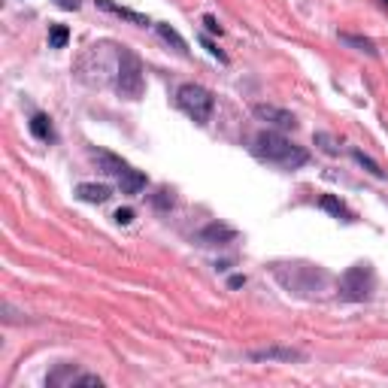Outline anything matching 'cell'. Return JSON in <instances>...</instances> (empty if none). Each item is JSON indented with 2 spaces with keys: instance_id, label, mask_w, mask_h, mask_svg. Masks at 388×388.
<instances>
[{
  "instance_id": "obj_1",
  "label": "cell",
  "mask_w": 388,
  "mask_h": 388,
  "mask_svg": "<svg viewBox=\"0 0 388 388\" xmlns=\"http://www.w3.org/2000/svg\"><path fill=\"white\" fill-rule=\"evenodd\" d=\"M252 152H255V158H261V161L276 164V167H289V170L303 167L310 161V152H306L303 146L291 143L289 136H282L279 131H261L252 140Z\"/></svg>"
},
{
  "instance_id": "obj_2",
  "label": "cell",
  "mask_w": 388,
  "mask_h": 388,
  "mask_svg": "<svg viewBox=\"0 0 388 388\" xmlns=\"http://www.w3.org/2000/svg\"><path fill=\"white\" fill-rule=\"evenodd\" d=\"M95 161L100 164V170H104L107 176H112L119 182V188H122V194H140L143 188H146V173H140V170H134L124 158H119V155H112V152H104V149H97L95 152Z\"/></svg>"
},
{
  "instance_id": "obj_3",
  "label": "cell",
  "mask_w": 388,
  "mask_h": 388,
  "mask_svg": "<svg viewBox=\"0 0 388 388\" xmlns=\"http://www.w3.org/2000/svg\"><path fill=\"white\" fill-rule=\"evenodd\" d=\"M176 107L185 112L191 122L207 124L210 116H212L215 97H212L203 85H198V82H185V85H179V91H176Z\"/></svg>"
},
{
  "instance_id": "obj_4",
  "label": "cell",
  "mask_w": 388,
  "mask_h": 388,
  "mask_svg": "<svg viewBox=\"0 0 388 388\" xmlns=\"http://www.w3.org/2000/svg\"><path fill=\"white\" fill-rule=\"evenodd\" d=\"M116 91L122 97L136 100L143 95V64L131 49H119V76H116Z\"/></svg>"
},
{
  "instance_id": "obj_5",
  "label": "cell",
  "mask_w": 388,
  "mask_h": 388,
  "mask_svg": "<svg viewBox=\"0 0 388 388\" xmlns=\"http://www.w3.org/2000/svg\"><path fill=\"white\" fill-rule=\"evenodd\" d=\"M340 289L349 301H364L367 294L373 291V270L370 264H355L343 273V279H340Z\"/></svg>"
},
{
  "instance_id": "obj_6",
  "label": "cell",
  "mask_w": 388,
  "mask_h": 388,
  "mask_svg": "<svg viewBox=\"0 0 388 388\" xmlns=\"http://www.w3.org/2000/svg\"><path fill=\"white\" fill-rule=\"evenodd\" d=\"M252 116L258 122H267L270 128H276V131H294L298 128V119H294L289 109H279V107H270V104L252 107Z\"/></svg>"
},
{
  "instance_id": "obj_7",
  "label": "cell",
  "mask_w": 388,
  "mask_h": 388,
  "mask_svg": "<svg viewBox=\"0 0 388 388\" xmlns=\"http://www.w3.org/2000/svg\"><path fill=\"white\" fill-rule=\"evenodd\" d=\"M234 239H237V231L231 225H222V222H212L198 234L200 246H227V243H234Z\"/></svg>"
},
{
  "instance_id": "obj_8",
  "label": "cell",
  "mask_w": 388,
  "mask_h": 388,
  "mask_svg": "<svg viewBox=\"0 0 388 388\" xmlns=\"http://www.w3.org/2000/svg\"><path fill=\"white\" fill-rule=\"evenodd\" d=\"M249 358H252V361H282V364H291V361H303V352L289 349V346H267V349L249 352Z\"/></svg>"
},
{
  "instance_id": "obj_9",
  "label": "cell",
  "mask_w": 388,
  "mask_h": 388,
  "mask_svg": "<svg viewBox=\"0 0 388 388\" xmlns=\"http://www.w3.org/2000/svg\"><path fill=\"white\" fill-rule=\"evenodd\" d=\"M28 128H31V134L37 136L40 143H55V128H52V119H49V116H43V112H37V116H31Z\"/></svg>"
},
{
  "instance_id": "obj_10",
  "label": "cell",
  "mask_w": 388,
  "mask_h": 388,
  "mask_svg": "<svg viewBox=\"0 0 388 388\" xmlns=\"http://www.w3.org/2000/svg\"><path fill=\"white\" fill-rule=\"evenodd\" d=\"M318 207H322L325 212H330L334 219H340V222H355V215L349 212V207L340 198H334V194H322V200H318Z\"/></svg>"
},
{
  "instance_id": "obj_11",
  "label": "cell",
  "mask_w": 388,
  "mask_h": 388,
  "mask_svg": "<svg viewBox=\"0 0 388 388\" xmlns=\"http://www.w3.org/2000/svg\"><path fill=\"white\" fill-rule=\"evenodd\" d=\"M95 4H97L100 9H107V13H112V16H119V18H128V21H134V25H140V28L152 25V21L146 18V16L134 13V9H124V6H119V4H112V0H95Z\"/></svg>"
},
{
  "instance_id": "obj_12",
  "label": "cell",
  "mask_w": 388,
  "mask_h": 388,
  "mask_svg": "<svg viewBox=\"0 0 388 388\" xmlns=\"http://www.w3.org/2000/svg\"><path fill=\"white\" fill-rule=\"evenodd\" d=\"M76 194L82 198L85 203H107L112 198V191L107 185H97V182H82V185L76 188Z\"/></svg>"
},
{
  "instance_id": "obj_13",
  "label": "cell",
  "mask_w": 388,
  "mask_h": 388,
  "mask_svg": "<svg viewBox=\"0 0 388 388\" xmlns=\"http://www.w3.org/2000/svg\"><path fill=\"white\" fill-rule=\"evenodd\" d=\"M79 376H82V373H76V367H70V364H61L58 370H52L49 376H45V385H52V388L76 385V382H79Z\"/></svg>"
},
{
  "instance_id": "obj_14",
  "label": "cell",
  "mask_w": 388,
  "mask_h": 388,
  "mask_svg": "<svg viewBox=\"0 0 388 388\" xmlns=\"http://www.w3.org/2000/svg\"><path fill=\"white\" fill-rule=\"evenodd\" d=\"M155 31H158V33H161V40H164V43H173V49H176V52H182V55H188V43H185V40H182V37H179V31H173V28H170V25H164V21H158V25H155Z\"/></svg>"
},
{
  "instance_id": "obj_15",
  "label": "cell",
  "mask_w": 388,
  "mask_h": 388,
  "mask_svg": "<svg viewBox=\"0 0 388 388\" xmlns=\"http://www.w3.org/2000/svg\"><path fill=\"white\" fill-rule=\"evenodd\" d=\"M340 40H343L346 45H352V49L364 52V55H376V43L367 40V37H355V33H340Z\"/></svg>"
},
{
  "instance_id": "obj_16",
  "label": "cell",
  "mask_w": 388,
  "mask_h": 388,
  "mask_svg": "<svg viewBox=\"0 0 388 388\" xmlns=\"http://www.w3.org/2000/svg\"><path fill=\"white\" fill-rule=\"evenodd\" d=\"M67 40H70L67 25H52V31H49V45H52V49H64Z\"/></svg>"
},
{
  "instance_id": "obj_17",
  "label": "cell",
  "mask_w": 388,
  "mask_h": 388,
  "mask_svg": "<svg viewBox=\"0 0 388 388\" xmlns=\"http://www.w3.org/2000/svg\"><path fill=\"white\" fill-rule=\"evenodd\" d=\"M352 155H355V161H358V164H361L364 170H367V173H373V176H385V170H382L379 164H376L373 158H367L364 152H352Z\"/></svg>"
},
{
  "instance_id": "obj_18",
  "label": "cell",
  "mask_w": 388,
  "mask_h": 388,
  "mask_svg": "<svg viewBox=\"0 0 388 388\" xmlns=\"http://www.w3.org/2000/svg\"><path fill=\"white\" fill-rule=\"evenodd\" d=\"M152 200H155V207H158V210H170V207H173V198H170V191H164V188L158 191Z\"/></svg>"
},
{
  "instance_id": "obj_19",
  "label": "cell",
  "mask_w": 388,
  "mask_h": 388,
  "mask_svg": "<svg viewBox=\"0 0 388 388\" xmlns=\"http://www.w3.org/2000/svg\"><path fill=\"white\" fill-rule=\"evenodd\" d=\"M316 143H325V146H322V149H325L328 155H337V152H340V146H337L334 140H330V136H328V134H316Z\"/></svg>"
},
{
  "instance_id": "obj_20",
  "label": "cell",
  "mask_w": 388,
  "mask_h": 388,
  "mask_svg": "<svg viewBox=\"0 0 388 388\" xmlns=\"http://www.w3.org/2000/svg\"><path fill=\"white\" fill-rule=\"evenodd\" d=\"M112 219H116L119 225H131V222H134V210H128V207H124V210H119L116 215H112Z\"/></svg>"
},
{
  "instance_id": "obj_21",
  "label": "cell",
  "mask_w": 388,
  "mask_h": 388,
  "mask_svg": "<svg viewBox=\"0 0 388 388\" xmlns=\"http://www.w3.org/2000/svg\"><path fill=\"white\" fill-rule=\"evenodd\" d=\"M203 25H207L210 33H222V25H219V18L215 16H203Z\"/></svg>"
},
{
  "instance_id": "obj_22",
  "label": "cell",
  "mask_w": 388,
  "mask_h": 388,
  "mask_svg": "<svg viewBox=\"0 0 388 388\" xmlns=\"http://www.w3.org/2000/svg\"><path fill=\"white\" fill-rule=\"evenodd\" d=\"M203 49H210V55H215V58H219V61H227V55L225 52H219V49H215V45L207 40V37H203Z\"/></svg>"
},
{
  "instance_id": "obj_23",
  "label": "cell",
  "mask_w": 388,
  "mask_h": 388,
  "mask_svg": "<svg viewBox=\"0 0 388 388\" xmlns=\"http://www.w3.org/2000/svg\"><path fill=\"white\" fill-rule=\"evenodd\" d=\"M55 4H58L61 9H70V13H76V9H79V0H55Z\"/></svg>"
},
{
  "instance_id": "obj_24",
  "label": "cell",
  "mask_w": 388,
  "mask_h": 388,
  "mask_svg": "<svg viewBox=\"0 0 388 388\" xmlns=\"http://www.w3.org/2000/svg\"><path fill=\"white\" fill-rule=\"evenodd\" d=\"M239 285H246V279H243V276H234V279H231V289H239Z\"/></svg>"
},
{
  "instance_id": "obj_25",
  "label": "cell",
  "mask_w": 388,
  "mask_h": 388,
  "mask_svg": "<svg viewBox=\"0 0 388 388\" xmlns=\"http://www.w3.org/2000/svg\"><path fill=\"white\" fill-rule=\"evenodd\" d=\"M385 4H388V0H385Z\"/></svg>"
}]
</instances>
